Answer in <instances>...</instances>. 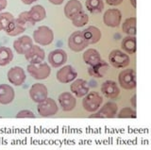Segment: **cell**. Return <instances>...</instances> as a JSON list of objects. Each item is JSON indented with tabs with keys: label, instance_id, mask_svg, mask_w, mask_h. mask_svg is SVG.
Wrapping results in <instances>:
<instances>
[{
	"label": "cell",
	"instance_id": "cell-1",
	"mask_svg": "<svg viewBox=\"0 0 151 150\" xmlns=\"http://www.w3.org/2000/svg\"><path fill=\"white\" fill-rule=\"evenodd\" d=\"M33 41L39 45H49L54 41V33L49 27L41 26L33 31Z\"/></svg>",
	"mask_w": 151,
	"mask_h": 150
},
{
	"label": "cell",
	"instance_id": "cell-2",
	"mask_svg": "<svg viewBox=\"0 0 151 150\" xmlns=\"http://www.w3.org/2000/svg\"><path fill=\"white\" fill-rule=\"evenodd\" d=\"M27 70L30 76L38 79V80H42V79H46L50 76L51 68L46 62H39V63H29L27 65Z\"/></svg>",
	"mask_w": 151,
	"mask_h": 150
},
{
	"label": "cell",
	"instance_id": "cell-3",
	"mask_svg": "<svg viewBox=\"0 0 151 150\" xmlns=\"http://www.w3.org/2000/svg\"><path fill=\"white\" fill-rule=\"evenodd\" d=\"M82 107L88 112H96L102 105L103 98L97 92H89L86 95L83 96Z\"/></svg>",
	"mask_w": 151,
	"mask_h": 150
},
{
	"label": "cell",
	"instance_id": "cell-4",
	"mask_svg": "<svg viewBox=\"0 0 151 150\" xmlns=\"http://www.w3.org/2000/svg\"><path fill=\"white\" fill-rule=\"evenodd\" d=\"M118 82L124 90H133L136 87V74L134 69L127 68L118 75Z\"/></svg>",
	"mask_w": 151,
	"mask_h": 150
},
{
	"label": "cell",
	"instance_id": "cell-5",
	"mask_svg": "<svg viewBox=\"0 0 151 150\" xmlns=\"http://www.w3.org/2000/svg\"><path fill=\"white\" fill-rule=\"evenodd\" d=\"M109 62L114 68H126L130 63V58L126 52L114 49L109 55Z\"/></svg>",
	"mask_w": 151,
	"mask_h": 150
},
{
	"label": "cell",
	"instance_id": "cell-6",
	"mask_svg": "<svg viewBox=\"0 0 151 150\" xmlns=\"http://www.w3.org/2000/svg\"><path fill=\"white\" fill-rule=\"evenodd\" d=\"M58 105L54 99L46 97L45 99L38 103L37 111L42 117H50L58 112Z\"/></svg>",
	"mask_w": 151,
	"mask_h": 150
},
{
	"label": "cell",
	"instance_id": "cell-7",
	"mask_svg": "<svg viewBox=\"0 0 151 150\" xmlns=\"http://www.w3.org/2000/svg\"><path fill=\"white\" fill-rule=\"evenodd\" d=\"M89 44L84 39L82 31H75L69 36L68 46L74 52H81Z\"/></svg>",
	"mask_w": 151,
	"mask_h": 150
},
{
	"label": "cell",
	"instance_id": "cell-8",
	"mask_svg": "<svg viewBox=\"0 0 151 150\" xmlns=\"http://www.w3.org/2000/svg\"><path fill=\"white\" fill-rule=\"evenodd\" d=\"M96 113L91 114L89 116V118H113L115 117L118 112V106L114 102H107L105 105L102 106Z\"/></svg>",
	"mask_w": 151,
	"mask_h": 150
},
{
	"label": "cell",
	"instance_id": "cell-9",
	"mask_svg": "<svg viewBox=\"0 0 151 150\" xmlns=\"http://www.w3.org/2000/svg\"><path fill=\"white\" fill-rule=\"evenodd\" d=\"M122 21V13L118 9H109L103 15V22L107 27H117Z\"/></svg>",
	"mask_w": 151,
	"mask_h": 150
},
{
	"label": "cell",
	"instance_id": "cell-10",
	"mask_svg": "<svg viewBox=\"0 0 151 150\" xmlns=\"http://www.w3.org/2000/svg\"><path fill=\"white\" fill-rule=\"evenodd\" d=\"M8 80L13 84L14 86H21L26 81V73L24 69L20 66H14L12 67L8 71L7 74Z\"/></svg>",
	"mask_w": 151,
	"mask_h": 150
},
{
	"label": "cell",
	"instance_id": "cell-11",
	"mask_svg": "<svg viewBox=\"0 0 151 150\" xmlns=\"http://www.w3.org/2000/svg\"><path fill=\"white\" fill-rule=\"evenodd\" d=\"M56 77L58 81L60 83H70L73 80H75L78 77V73L71 65H65V66L61 67L56 74Z\"/></svg>",
	"mask_w": 151,
	"mask_h": 150
},
{
	"label": "cell",
	"instance_id": "cell-12",
	"mask_svg": "<svg viewBox=\"0 0 151 150\" xmlns=\"http://www.w3.org/2000/svg\"><path fill=\"white\" fill-rule=\"evenodd\" d=\"M48 95V90L42 83H35L29 89V97L35 103L42 101Z\"/></svg>",
	"mask_w": 151,
	"mask_h": 150
},
{
	"label": "cell",
	"instance_id": "cell-13",
	"mask_svg": "<svg viewBox=\"0 0 151 150\" xmlns=\"http://www.w3.org/2000/svg\"><path fill=\"white\" fill-rule=\"evenodd\" d=\"M25 58L29 63H39L45 60V50L39 45L32 44L31 47L25 53Z\"/></svg>",
	"mask_w": 151,
	"mask_h": 150
},
{
	"label": "cell",
	"instance_id": "cell-14",
	"mask_svg": "<svg viewBox=\"0 0 151 150\" xmlns=\"http://www.w3.org/2000/svg\"><path fill=\"white\" fill-rule=\"evenodd\" d=\"M67 62V53L63 49H55L48 55V62L52 67L60 68Z\"/></svg>",
	"mask_w": 151,
	"mask_h": 150
},
{
	"label": "cell",
	"instance_id": "cell-15",
	"mask_svg": "<svg viewBox=\"0 0 151 150\" xmlns=\"http://www.w3.org/2000/svg\"><path fill=\"white\" fill-rule=\"evenodd\" d=\"M109 69H110V65L107 63V62L100 60L96 64L90 65V67L88 68V74L92 78H102L109 71Z\"/></svg>",
	"mask_w": 151,
	"mask_h": 150
},
{
	"label": "cell",
	"instance_id": "cell-16",
	"mask_svg": "<svg viewBox=\"0 0 151 150\" xmlns=\"http://www.w3.org/2000/svg\"><path fill=\"white\" fill-rule=\"evenodd\" d=\"M100 90L104 96L111 98V99H117L120 93L119 87H118L117 83L113 80H106L105 82H103Z\"/></svg>",
	"mask_w": 151,
	"mask_h": 150
},
{
	"label": "cell",
	"instance_id": "cell-17",
	"mask_svg": "<svg viewBox=\"0 0 151 150\" xmlns=\"http://www.w3.org/2000/svg\"><path fill=\"white\" fill-rule=\"evenodd\" d=\"M70 90L76 96L80 98L87 95L90 91V88L86 80H84L82 78H76L75 80L72 81Z\"/></svg>",
	"mask_w": 151,
	"mask_h": 150
},
{
	"label": "cell",
	"instance_id": "cell-18",
	"mask_svg": "<svg viewBox=\"0 0 151 150\" xmlns=\"http://www.w3.org/2000/svg\"><path fill=\"white\" fill-rule=\"evenodd\" d=\"M33 44V40L28 35H24L13 42V48L19 55H25Z\"/></svg>",
	"mask_w": 151,
	"mask_h": 150
},
{
	"label": "cell",
	"instance_id": "cell-19",
	"mask_svg": "<svg viewBox=\"0 0 151 150\" xmlns=\"http://www.w3.org/2000/svg\"><path fill=\"white\" fill-rule=\"evenodd\" d=\"M59 103L63 111H71L77 106V99L76 97L68 92L61 93L59 95Z\"/></svg>",
	"mask_w": 151,
	"mask_h": 150
},
{
	"label": "cell",
	"instance_id": "cell-20",
	"mask_svg": "<svg viewBox=\"0 0 151 150\" xmlns=\"http://www.w3.org/2000/svg\"><path fill=\"white\" fill-rule=\"evenodd\" d=\"M82 34L88 44H94L98 43L102 36L101 30L94 26H90L86 27V29L82 31Z\"/></svg>",
	"mask_w": 151,
	"mask_h": 150
},
{
	"label": "cell",
	"instance_id": "cell-21",
	"mask_svg": "<svg viewBox=\"0 0 151 150\" xmlns=\"http://www.w3.org/2000/svg\"><path fill=\"white\" fill-rule=\"evenodd\" d=\"M15 97L13 88L9 84H0V104L9 105Z\"/></svg>",
	"mask_w": 151,
	"mask_h": 150
},
{
	"label": "cell",
	"instance_id": "cell-22",
	"mask_svg": "<svg viewBox=\"0 0 151 150\" xmlns=\"http://www.w3.org/2000/svg\"><path fill=\"white\" fill-rule=\"evenodd\" d=\"M81 11H83V7L79 0H69L64 6V15L70 20Z\"/></svg>",
	"mask_w": 151,
	"mask_h": 150
},
{
	"label": "cell",
	"instance_id": "cell-23",
	"mask_svg": "<svg viewBox=\"0 0 151 150\" xmlns=\"http://www.w3.org/2000/svg\"><path fill=\"white\" fill-rule=\"evenodd\" d=\"M27 12H28V16L30 18L31 26H34L37 22H41L46 17L45 9L42 5L33 6Z\"/></svg>",
	"mask_w": 151,
	"mask_h": 150
},
{
	"label": "cell",
	"instance_id": "cell-24",
	"mask_svg": "<svg viewBox=\"0 0 151 150\" xmlns=\"http://www.w3.org/2000/svg\"><path fill=\"white\" fill-rule=\"evenodd\" d=\"M25 30H26V26L22 25L21 23L17 20V18H14V19L9 23V26L7 27V29L4 31L6 32V34L9 36L15 37V36H18L24 33Z\"/></svg>",
	"mask_w": 151,
	"mask_h": 150
},
{
	"label": "cell",
	"instance_id": "cell-25",
	"mask_svg": "<svg viewBox=\"0 0 151 150\" xmlns=\"http://www.w3.org/2000/svg\"><path fill=\"white\" fill-rule=\"evenodd\" d=\"M122 50L127 54H134L136 52V37L127 35L122 40L121 43Z\"/></svg>",
	"mask_w": 151,
	"mask_h": 150
},
{
	"label": "cell",
	"instance_id": "cell-26",
	"mask_svg": "<svg viewBox=\"0 0 151 150\" xmlns=\"http://www.w3.org/2000/svg\"><path fill=\"white\" fill-rule=\"evenodd\" d=\"M82 59L86 64L93 65V64H96L101 60V56L96 49L89 48L86 51H84V53L82 55Z\"/></svg>",
	"mask_w": 151,
	"mask_h": 150
},
{
	"label": "cell",
	"instance_id": "cell-27",
	"mask_svg": "<svg viewBox=\"0 0 151 150\" xmlns=\"http://www.w3.org/2000/svg\"><path fill=\"white\" fill-rule=\"evenodd\" d=\"M13 60L12 50L7 46H0V66H6Z\"/></svg>",
	"mask_w": 151,
	"mask_h": 150
},
{
	"label": "cell",
	"instance_id": "cell-28",
	"mask_svg": "<svg viewBox=\"0 0 151 150\" xmlns=\"http://www.w3.org/2000/svg\"><path fill=\"white\" fill-rule=\"evenodd\" d=\"M123 32L127 35L135 36L136 35V18L134 16L127 18L122 25Z\"/></svg>",
	"mask_w": 151,
	"mask_h": 150
},
{
	"label": "cell",
	"instance_id": "cell-29",
	"mask_svg": "<svg viewBox=\"0 0 151 150\" xmlns=\"http://www.w3.org/2000/svg\"><path fill=\"white\" fill-rule=\"evenodd\" d=\"M85 7L91 13H100L104 10L103 0H86Z\"/></svg>",
	"mask_w": 151,
	"mask_h": 150
},
{
	"label": "cell",
	"instance_id": "cell-30",
	"mask_svg": "<svg viewBox=\"0 0 151 150\" xmlns=\"http://www.w3.org/2000/svg\"><path fill=\"white\" fill-rule=\"evenodd\" d=\"M71 21H72L73 26L77 27H82L88 24L89 16L83 11H81L80 12H78L77 15H75L72 19H71Z\"/></svg>",
	"mask_w": 151,
	"mask_h": 150
},
{
	"label": "cell",
	"instance_id": "cell-31",
	"mask_svg": "<svg viewBox=\"0 0 151 150\" xmlns=\"http://www.w3.org/2000/svg\"><path fill=\"white\" fill-rule=\"evenodd\" d=\"M14 19V16L11 12H0V31H4L9 24Z\"/></svg>",
	"mask_w": 151,
	"mask_h": 150
},
{
	"label": "cell",
	"instance_id": "cell-32",
	"mask_svg": "<svg viewBox=\"0 0 151 150\" xmlns=\"http://www.w3.org/2000/svg\"><path fill=\"white\" fill-rule=\"evenodd\" d=\"M116 116L118 118H136L137 113L134 109L129 107H126L123 108L119 112H117Z\"/></svg>",
	"mask_w": 151,
	"mask_h": 150
},
{
	"label": "cell",
	"instance_id": "cell-33",
	"mask_svg": "<svg viewBox=\"0 0 151 150\" xmlns=\"http://www.w3.org/2000/svg\"><path fill=\"white\" fill-rule=\"evenodd\" d=\"M35 114L32 111L22 110L16 114V118H35Z\"/></svg>",
	"mask_w": 151,
	"mask_h": 150
},
{
	"label": "cell",
	"instance_id": "cell-34",
	"mask_svg": "<svg viewBox=\"0 0 151 150\" xmlns=\"http://www.w3.org/2000/svg\"><path fill=\"white\" fill-rule=\"evenodd\" d=\"M17 20L24 26H26L27 24H30L31 25L30 18H29V16H28V12L27 11L21 12L20 14H19V16L17 17Z\"/></svg>",
	"mask_w": 151,
	"mask_h": 150
},
{
	"label": "cell",
	"instance_id": "cell-35",
	"mask_svg": "<svg viewBox=\"0 0 151 150\" xmlns=\"http://www.w3.org/2000/svg\"><path fill=\"white\" fill-rule=\"evenodd\" d=\"M105 1L108 5L116 7V6H119L120 4H122V2L124 1V0H105Z\"/></svg>",
	"mask_w": 151,
	"mask_h": 150
},
{
	"label": "cell",
	"instance_id": "cell-36",
	"mask_svg": "<svg viewBox=\"0 0 151 150\" xmlns=\"http://www.w3.org/2000/svg\"><path fill=\"white\" fill-rule=\"evenodd\" d=\"M8 6V1L7 0H0V12L4 11Z\"/></svg>",
	"mask_w": 151,
	"mask_h": 150
},
{
	"label": "cell",
	"instance_id": "cell-37",
	"mask_svg": "<svg viewBox=\"0 0 151 150\" xmlns=\"http://www.w3.org/2000/svg\"><path fill=\"white\" fill-rule=\"evenodd\" d=\"M48 1L51 3V4H53V5H61V4L63 3L64 0H48Z\"/></svg>",
	"mask_w": 151,
	"mask_h": 150
},
{
	"label": "cell",
	"instance_id": "cell-38",
	"mask_svg": "<svg viewBox=\"0 0 151 150\" xmlns=\"http://www.w3.org/2000/svg\"><path fill=\"white\" fill-rule=\"evenodd\" d=\"M130 104H131L132 108L135 109V108H136V95H134L130 98Z\"/></svg>",
	"mask_w": 151,
	"mask_h": 150
},
{
	"label": "cell",
	"instance_id": "cell-39",
	"mask_svg": "<svg viewBox=\"0 0 151 150\" xmlns=\"http://www.w3.org/2000/svg\"><path fill=\"white\" fill-rule=\"evenodd\" d=\"M21 1H22V3L25 4V5H31L32 3L38 1V0H21Z\"/></svg>",
	"mask_w": 151,
	"mask_h": 150
},
{
	"label": "cell",
	"instance_id": "cell-40",
	"mask_svg": "<svg viewBox=\"0 0 151 150\" xmlns=\"http://www.w3.org/2000/svg\"><path fill=\"white\" fill-rule=\"evenodd\" d=\"M130 3L133 8H136V0H130Z\"/></svg>",
	"mask_w": 151,
	"mask_h": 150
},
{
	"label": "cell",
	"instance_id": "cell-41",
	"mask_svg": "<svg viewBox=\"0 0 151 150\" xmlns=\"http://www.w3.org/2000/svg\"><path fill=\"white\" fill-rule=\"evenodd\" d=\"M0 118H2V117H1V116H0Z\"/></svg>",
	"mask_w": 151,
	"mask_h": 150
}]
</instances>
